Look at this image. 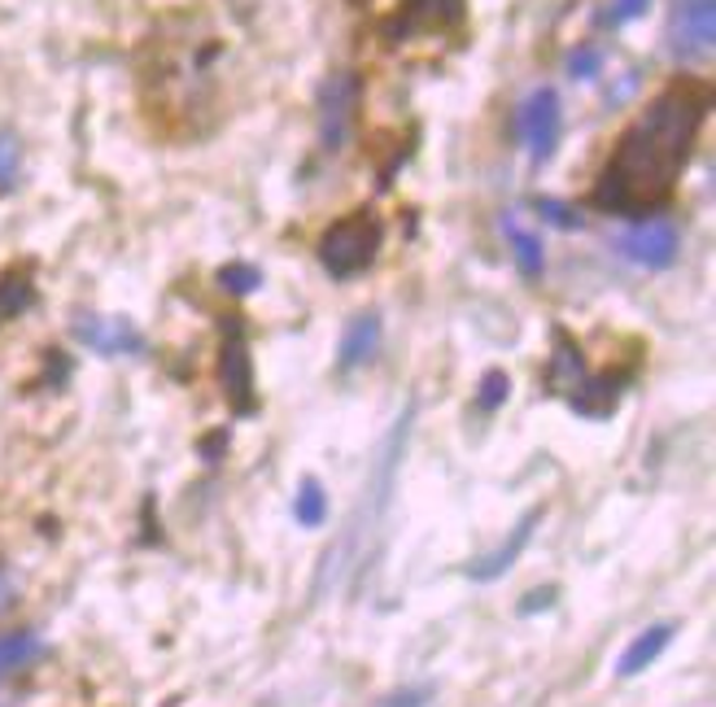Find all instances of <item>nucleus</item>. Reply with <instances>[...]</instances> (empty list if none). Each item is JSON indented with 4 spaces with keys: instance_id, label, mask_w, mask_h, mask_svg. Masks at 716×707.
Returning <instances> with one entry per match:
<instances>
[{
    "instance_id": "16",
    "label": "nucleus",
    "mask_w": 716,
    "mask_h": 707,
    "mask_svg": "<svg viewBox=\"0 0 716 707\" xmlns=\"http://www.w3.org/2000/svg\"><path fill=\"white\" fill-rule=\"evenodd\" d=\"M555 336H559V354L551 359L546 385H551L555 394H564V389H577V385L585 381V363H581V354L568 345V336H564V332H555Z\"/></svg>"
},
{
    "instance_id": "2",
    "label": "nucleus",
    "mask_w": 716,
    "mask_h": 707,
    "mask_svg": "<svg viewBox=\"0 0 716 707\" xmlns=\"http://www.w3.org/2000/svg\"><path fill=\"white\" fill-rule=\"evenodd\" d=\"M381 240H385V227L372 210H354L345 219H336L323 236H319V262L332 280H354L363 275L376 253H381Z\"/></svg>"
},
{
    "instance_id": "20",
    "label": "nucleus",
    "mask_w": 716,
    "mask_h": 707,
    "mask_svg": "<svg viewBox=\"0 0 716 707\" xmlns=\"http://www.w3.org/2000/svg\"><path fill=\"white\" fill-rule=\"evenodd\" d=\"M507 394H511V376H507V372H485V376H481V389H477V402H481L485 411H498V407L507 402Z\"/></svg>"
},
{
    "instance_id": "9",
    "label": "nucleus",
    "mask_w": 716,
    "mask_h": 707,
    "mask_svg": "<svg viewBox=\"0 0 716 707\" xmlns=\"http://www.w3.org/2000/svg\"><path fill=\"white\" fill-rule=\"evenodd\" d=\"M354 106H358V79L354 75H336L323 88V97H319V140H323V149H341L345 145Z\"/></svg>"
},
{
    "instance_id": "22",
    "label": "nucleus",
    "mask_w": 716,
    "mask_h": 707,
    "mask_svg": "<svg viewBox=\"0 0 716 707\" xmlns=\"http://www.w3.org/2000/svg\"><path fill=\"white\" fill-rule=\"evenodd\" d=\"M538 210H542V219H546V223H555V227H568V232L585 223V219H581L572 206H564V201H538Z\"/></svg>"
},
{
    "instance_id": "24",
    "label": "nucleus",
    "mask_w": 716,
    "mask_h": 707,
    "mask_svg": "<svg viewBox=\"0 0 716 707\" xmlns=\"http://www.w3.org/2000/svg\"><path fill=\"white\" fill-rule=\"evenodd\" d=\"M18 607V576L10 568H0V616Z\"/></svg>"
},
{
    "instance_id": "21",
    "label": "nucleus",
    "mask_w": 716,
    "mask_h": 707,
    "mask_svg": "<svg viewBox=\"0 0 716 707\" xmlns=\"http://www.w3.org/2000/svg\"><path fill=\"white\" fill-rule=\"evenodd\" d=\"M18 166H23V149L10 132H0V188H10L18 179Z\"/></svg>"
},
{
    "instance_id": "25",
    "label": "nucleus",
    "mask_w": 716,
    "mask_h": 707,
    "mask_svg": "<svg viewBox=\"0 0 716 707\" xmlns=\"http://www.w3.org/2000/svg\"><path fill=\"white\" fill-rule=\"evenodd\" d=\"M646 5H651V0H616V5H612V14H607V23H616V27H620V23H633V18H638Z\"/></svg>"
},
{
    "instance_id": "26",
    "label": "nucleus",
    "mask_w": 716,
    "mask_h": 707,
    "mask_svg": "<svg viewBox=\"0 0 716 707\" xmlns=\"http://www.w3.org/2000/svg\"><path fill=\"white\" fill-rule=\"evenodd\" d=\"M551 603H555V585L533 590V594H529V603H520V611H524V616H533V611H542V607H551Z\"/></svg>"
},
{
    "instance_id": "3",
    "label": "nucleus",
    "mask_w": 716,
    "mask_h": 707,
    "mask_svg": "<svg viewBox=\"0 0 716 707\" xmlns=\"http://www.w3.org/2000/svg\"><path fill=\"white\" fill-rule=\"evenodd\" d=\"M716 40V0H677L668 14V53L677 62H707Z\"/></svg>"
},
{
    "instance_id": "27",
    "label": "nucleus",
    "mask_w": 716,
    "mask_h": 707,
    "mask_svg": "<svg viewBox=\"0 0 716 707\" xmlns=\"http://www.w3.org/2000/svg\"><path fill=\"white\" fill-rule=\"evenodd\" d=\"M424 698H429V690H403V694L385 698V707H424Z\"/></svg>"
},
{
    "instance_id": "13",
    "label": "nucleus",
    "mask_w": 716,
    "mask_h": 707,
    "mask_svg": "<svg viewBox=\"0 0 716 707\" xmlns=\"http://www.w3.org/2000/svg\"><path fill=\"white\" fill-rule=\"evenodd\" d=\"M620 402V381L616 376H594V381H581L577 394H572V411L585 415V420H607Z\"/></svg>"
},
{
    "instance_id": "7",
    "label": "nucleus",
    "mask_w": 716,
    "mask_h": 707,
    "mask_svg": "<svg viewBox=\"0 0 716 707\" xmlns=\"http://www.w3.org/2000/svg\"><path fill=\"white\" fill-rule=\"evenodd\" d=\"M616 249H620V258H629L646 271H664V266L677 262L681 232L668 219H642V223H633L629 232L616 236Z\"/></svg>"
},
{
    "instance_id": "23",
    "label": "nucleus",
    "mask_w": 716,
    "mask_h": 707,
    "mask_svg": "<svg viewBox=\"0 0 716 707\" xmlns=\"http://www.w3.org/2000/svg\"><path fill=\"white\" fill-rule=\"evenodd\" d=\"M598 66H603V53H598V49H577V53L568 58L572 79H594V75H598Z\"/></svg>"
},
{
    "instance_id": "8",
    "label": "nucleus",
    "mask_w": 716,
    "mask_h": 707,
    "mask_svg": "<svg viewBox=\"0 0 716 707\" xmlns=\"http://www.w3.org/2000/svg\"><path fill=\"white\" fill-rule=\"evenodd\" d=\"M71 332L88 345V349H97V354H106V359H119V354H140L145 349V336H140V327L132 323V319H110V314H79L75 323H71Z\"/></svg>"
},
{
    "instance_id": "12",
    "label": "nucleus",
    "mask_w": 716,
    "mask_h": 707,
    "mask_svg": "<svg viewBox=\"0 0 716 707\" xmlns=\"http://www.w3.org/2000/svg\"><path fill=\"white\" fill-rule=\"evenodd\" d=\"M672 633H677V624H646L629 646H625V655H620V663H616V672L620 677H638L642 668H651L659 655H664V646L672 642Z\"/></svg>"
},
{
    "instance_id": "11",
    "label": "nucleus",
    "mask_w": 716,
    "mask_h": 707,
    "mask_svg": "<svg viewBox=\"0 0 716 707\" xmlns=\"http://www.w3.org/2000/svg\"><path fill=\"white\" fill-rule=\"evenodd\" d=\"M376 349H381V314L363 310V314H354L345 336H341V354H336V363L349 372V368H363L376 359Z\"/></svg>"
},
{
    "instance_id": "15",
    "label": "nucleus",
    "mask_w": 716,
    "mask_h": 707,
    "mask_svg": "<svg viewBox=\"0 0 716 707\" xmlns=\"http://www.w3.org/2000/svg\"><path fill=\"white\" fill-rule=\"evenodd\" d=\"M507 240H511V258H516V266H520L529 280H538V275L546 271V249H542V240H538L533 232H524L516 219H507Z\"/></svg>"
},
{
    "instance_id": "18",
    "label": "nucleus",
    "mask_w": 716,
    "mask_h": 707,
    "mask_svg": "<svg viewBox=\"0 0 716 707\" xmlns=\"http://www.w3.org/2000/svg\"><path fill=\"white\" fill-rule=\"evenodd\" d=\"M32 301H36V288H32L27 275H5V280H0V323L23 314Z\"/></svg>"
},
{
    "instance_id": "5",
    "label": "nucleus",
    "mask_w": 716,
    "mask_h": 707,
    "mask_svg": "<svg viewBox=\"0 0 716 707\" xmlns=\"http://www.w3.org/2000/svg\"><path fill=\"white\" fill-rule=\"evenodd\" d=\"M219 389L232 402L236 415H254L258 411V389H254V359H249V345L240 323L227 327L223 349H219Z\"/></svg>"
},
{
    "instance_id": "6",
    "label": "nucleus",
    "mask_w": 716,
    "mask_h": 707,
    "mask_svg": "<svg viewBox=\"0 0 716 707\" xmlns=\"http://www.w3.org/2000/svg\"><path fill=\"white\" fill-rule=\"evenodd\" d=\"M559 127H564V114H559V97L555 88H533L516 114V132L529 149L533 162H546L559 145Z\"/></svg>"
},
{
    "instance_id": "14",
    "label": "nucleus",
    "mask_w": 716,
    "mask_h": 707,
    "mask_svg": "<svg viewBox=\"0 0 716 707\" xmlns=\"http://www.w3.org/2000/svg\"><path fill=\"white\" fill-rule=\"evenodd\" d=\"M45 655V642L32 633V629H18V633H0V677H10L27 663H36Z\"/></svg>"
},
{
    "instance_id": "10",
    "label": "nucleus",
    "mask_w": 716,
    "mask_h": 707,
    "mask_svg": "<svg viewBox=\"0 0 716 707\" xmlns=\"http://www.w3.org/2000/svg\"><path fill=\"white\" fill-rule=\"evenodd\" d=\"M542 516H546V507H533V511H529V516H524V520L511 529V537H507L498 550L481 555V559L468 568V576H472V581H498V576H503V572H507V568H511L520 555H524V546L533 542V529H538V520H542Z\"/></svg>"
},
{
    "instance_id": "17",
    "label": "nucleus",
    "mask_w": 716,
    "mask_h": 707,
    "mask_svg": "<svg viewBox=\"0 0 716 707\" xmlns=\"http://www.w3.org/2000/svg\"><path fill=\"white\" fill-rule=\"evenodd\" d=\"M293 520H297L301 529H319V524L328 520V494H323V485H319L314 476H306V481L297 485V498H293Z\"/></svg>"
},
{
    "instance_id": "1",
    "label": "nucleus",
    "mask_w": 716,
    "mask_h": 707,
    "mask_svg": "<svg viewBox=\"0 0 716 707\" xmlns=\"http://www.w3.org/2000/svg\"><path fill=\"white\" fill-rule=\"evenodd\" d=\"M703 114H707V88L703 84H694V79L668 84L625 127L607 166L594 179L590 201L607 214H620V219H638V214L659 210L672 197V188L690 162Z\"/></svg>"
},
{
    "instance_id": "19",
    "label": "nucleus",
    "mask_w": 716,
    "mask_h": 707,
    "mask_svg": "<svg viewBox=\"0 0 716 707\" xmlns=\"http://www.w3.org/2000/svg\"><path fill=\"white\" fill-rule=\"evenodd\" d=\"M219 284H223L227 293H236V297H240V293H254V288L262 284V271H258V266H249V262H232V266H223V271H219Z\"/></svg>"
},
{
    "instance_id": "4",
    "label": "nucleus",
    "mask_w": 716,
    "mask_h": 707,
    "mask_svg": "<svg viewBox=\"0 0 716 707\" xmlns=\"http://www.w3.org/2000/svg\"><path fill=\"white\" fill-rule=\"evenodd\" d=\"M468 14V0H403L398 14L385 23V40L403 45L416 36H442L455 32Z\"/></svg>"
}]
</instances>
